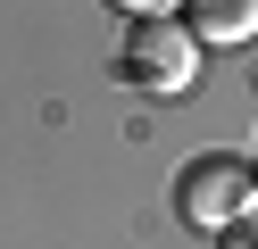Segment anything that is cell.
<instances>
[{
  "instance_id": "cell-1",
  "label": "cell",
  "mask_w": 258,
  "mask_h": 249,
  "mask_svg": "<svg viewBox=\"0 0 258 249\" xmlns=\"http://www.w3.org/2000/svg\"><path fill=\"white\" fill-rule=\"evenodd\" d=\"M191 75H200V42H191L183 25H167V17L134 25L125 50H117V83H125L134 100H183Z\"/></svg>"
},
{
  "instance_id": "cell-2",
  "label": "cell",
  "mask_w": 258,
  "mask_h": 249,
  "mask_svg": "<svg viewBox=\"0 0 258 249\" xmlns=\"http://www.w3.org/2000/svg\"><path fill=\"white\" fill-rule=\"evenodd\" d=\"M175 208L200 232H233L241 216H258V175L241 158H191L183 183H175Z\"/></svg>"
},
{
  "instance_id": "cell-3",
  "label": "cell",
  "mask_w": 258,
  "mask_h": 249,
  "mask_svg": "<svg viewBox=\"0 0 258 249\" xmlns=\"http://www.w3.org/2000/svg\"><path fill=\"white\" fill-rule=\"evenodd\" d=\"M183 33L233 50V42H250V33H258V0H191V25H183Z\"/></svg>"
},
{
  "instance_id": "cell-4",
  "label": "cell",
  "mask_w": 258,
  "mask_h": 249,
  "mask_svg": "<svg viewBox=\"0 0 258 249\" xmlns=\"http://www.w3.org/2000/svg\"><path fill=\"white\" fill-rule=\"evenodd\" d=\"M108 9H125V17H142V25H150V17H167L175 0H108Z\"/></svg>"
},
{
  "instance_id": "cell-5",
  "label": "cell",
  "mask_w": 258,
  "mask_h": 249,
  "mask_svg": "<svg viewBox=\"0 0 258 249\" xmlns=\"http://www.w3.org/2000/svg\"><path fill=\"white\" fill-rule=\"evenodd\" d=\"M225 249H258V241H250V232H225Z\"/></svg>"
},
{
  "instance_id": "cell-6",
  "label": "cell",
  "mask_w": 258,
  "mask_h": 249,
  "mask_svg": "<svg viewBox=\"0 0 258 249\" xmlns=\"http://www.w3.org/2000/svg\"><path fill=\"white\" fill-rule=\"evenodd\" d=\"M250 175H258V166H250Z\"/></svg>"
}]
</instances>
